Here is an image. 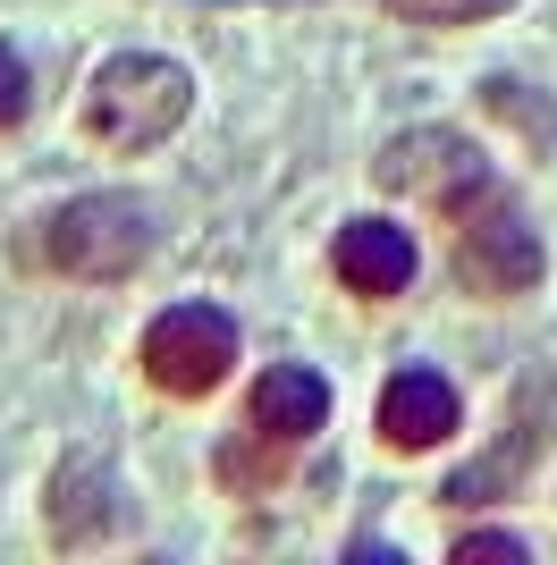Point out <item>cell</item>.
Masks as SVG:
<instances>
[{"label": "cell", "mask_w": 557, "mask_h": 565, "mask_svg": "<svg viewBox=\"0 0 557 565\" xmlns=\"http://www.w3.org/2000/svg\"><path fill=\"white\" fill-rule=\"evenodd\" d=\"M237 363V321L220 305H169L144 330V380L161 397H211Z\"/></svg>", "instance_id": "obj_3"}, {"label": "cell", "mask_w": 557, "mask_h": 565, "mask_svg": "<svg viewBox=\"0 0 557 565\" xmlns=\"http://www.w3.org/2000/svg\"><path fill=\"white\" fill-rule=\"evenodd\" d=\"M322 423H329V380L304 372V363H271V372L254 380V397H245V430H254V439H271L278 456L304 448Z\"/></svg>", "instance_id": "obj_6"}, {"label": "cell", "mask_w": 557, "mask_h": 565, "mask_svg": "<svg viewBox=\"0 0 557 565\" xmlns=\"http://www.w3.org/2000/svg\"><path fill=\"white\" fill-rule=\"evenodd\" d=\"M397 18L414 25H473V18H498V9H515V0H389Z\"/></svg>", "instance_id": "obj_9"}, {"label": "cell", "mask_w": 557, "mask_h": 565, "mask_svg": "<svg viewBox=\"0 0 557 565\" xmlns=\"http://www.w3.org/2000/svg\"><path fill=\"white\" fill-rule=\"evenodd\" d=\"M144 254H153V212L136 194H76L43 220V262L60 279L111 287L127 270H144Z\"/></svg>", "instance_id": "obj_2"}, {"label": "cell", "mask_w": 557, "mask_h": 565, "mask_svg": "<svg viewBox=\"0 0 557 565\" xmlns=\"http://www.w3.org/2000/svg\"><path fill=\"white\" fill-rule=\"evenodd\" d=\"M464 557H498V565H524V541H515V532H464L456 541V565Z\"/></svg>", "instance_id": "obj_12"}, {"label": "cell", "mask_w": 557, "mask_h": 565, "mask_svg": "<svg viewBox=\"0 0 557 565\" xmlns=\"http://www.w3.org/2000/svg\"><path fill=\"white\" fill-rule=\"evenodd\" d=\"M490 110H507L515 127H524V136H533V127H540V143H557V110H540V102H524V85H507V76L490 85Z\"/></svg>", "instance_id": "obj_10"}, {"label": "cell", "mask_w": 557, "mask_h": 565, "mask_svg": "<svg viewBox=\"0 0 557 565\" xmlns=\"http://www.w3.org/2000/svg\"><path fill=\"white\" fill-rule=\"evenodd\" d=\"M380 186H406V194H422V203H440V212H473L482 194H498L490 186V169H482V152L456 136V127H414V136H397L389 152H380Z\"/></svg>", "instance_id": "obj_4"}, {"label": "cell", "mask_w": 557, "mask_h": 565, "mask_svg": "<svg viewBox=\"0 0 557 565\" xmlns=\"http://www.w3.org/2000/svg\"><path fill=\"white\" fill-rule=\"evenodd\" d=\"M25 102H34V76H25V60L9 43H0V127H18Z\"/></svg>", "instance_id": "obj_11"}, {"label": "cell", "mask_w": 557, "mask_h": 565, "mask_svg": "<svg viewBox=\"0 0 557 565\" xmlns=\"http://www.w3.org/2000/svg\"><path fill=\"white\" fill-rule=\"evenodd\" d=\"M448 430H456V388H448L440 372H397L389 388H380V439H389V448H440Z\"/></svg>", "instance_id": "obj_7"}, {"label": "cell", "mask_w": 557, "mask_h": 565, "mask_svg": "<svg viewBox=\"0 0 557 565\" xmlns=\"http://www.w3.org/2000/svg\"><path fill=\"white\" fill-rule=\"evenodd\" d=\"M186 110H195V76H186L178 60H161V51H118L85 85V136L111 143V152H153V143H169L186 127Z\"/></svg>", "instance_id": "obj_1"}, {"label": "cell", "mask_w": 557, "mask_h": 565, "mask_svg": "<svg viewBox=\"0 0 557 565\" xmlns=\"http://www.w3.org/2000/svg\"><path fill=\"white\" fill-rule=\"evenodd\" d=\"M329 262H338V279L355 296H397V287L414 279V236L397 228V220H347L338 245H329Z\"/></svg>", "instance_id": "obj_8"}, {"label": "cell", "mask_w": 557, "mask_h": 565, "mask_svg": "<svg viewBox=\"0 0 557 565\" xmlns=\"http://www.w3.org/2000/svg\"><path fill=\"white\" fill-rule=\"evenodd\" d=\"M456 279L482 287V296H524V287L540 279L533 220L515 212V203H498V194H482V203L464 212V228H456Z\"/></svg>", "instance_id": "obj_5"}]
</instances>
